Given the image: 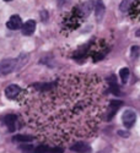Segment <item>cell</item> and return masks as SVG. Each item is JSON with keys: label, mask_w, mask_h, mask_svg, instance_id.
<instances>
[{"label": "cell", "mask_w": 140, "mask_h": 153, "mask_svg": "<svg viewBox=\"0 0 140 153\" xmlns=\"http://www.w3.org/2000/svg\"><path fill=\"white\" fill-rule=\"evenodd\" d=\"M54 82L50 90L30 96V129L52 145L90 137L108 109L103 81L95 75H69Z\"/></svg>", "instance_id": "6da1fadb"}, {"label": "cell", "mask_w": 140, "mask_h": 153, "mask_svg": "<svg viewBox=\"0 0 140 153\" xmlns=\"http://www.w3.org/2000/svg\"><path fill=\"white\" fill-rule=\"evenodd\" d=\"M94 9H95V4H94L92 0H90V1H86V3L81 4L80 6L75 7V10H74L73 12H74V14L78 16L80 20H85L88 15L91 14V11H92Z\"/></svg>", "instance_id": "7a4b0ae2"}, {"label": "cell", "mask_w": 140, "mask_h": 153, "mask_svg": "<svg viewBox=\"0 0 140 153\" xmlns=\"http://www.w3.org/2000/svg\"><path fill=\"white\" fill-rule=\"evenodd\" d=\"M16 68H17L16 59H4L0 61V75L6 76L11 72H14Z\"/></svg>", "instance_id": "3957f363"}, {"label": "cell", "mask_w": 140, "mask_h": 153, "mask_svg": "<svg viewBox=\"0 0 140 153\" xmlns=\"http://www.w3.org/2000/svg\"><path fill=\"white\" fill-rule=\"evenodd\" d=\"M136 121V114L135 111H133L132 109H127L124 110V113L122 114V123L127 129H130L133 127V125Z\"/></svg>", "instance_id": "277c9868"}, {"label": "cell", "mask_w": 140, "mask_h": 153, "mask_svg": "<svg viewBox=\"0 0 140 153\" xmlns=\"http://www.w3.org/2000/svg\"><path fill=\"white\" fill-rule=\"evenodd\" d=\"M63 152H64V148L60 146H47V145H40L32 151V153H63Z\"/></svg>", "instance_id": "5b68a950"}, {"label": "cell", "mask_w": 140, "mask_h": 153, "mask_svg": "<svg viewBox=\"0 0 140 153\" xmlns=\"http://www.w3.org/2000/svg\"><path fill=\"white\" fill-rule=\"evenodd\" d=\"M1 121L7 126L9 131H11V132L17 129V117L14 115V114H9V115L3 117Z\"/></svg>", "instance_id": "8992f818"}, {"label": "cell", "mask_w": 140, "mask_h": 153, "mask_svg": "<svg viewBox=\"0 0 140 153\" xmlns=\"http://www.w3.org/2000/svg\"><path fill=\"white\" fill-rule=\"evenodd\" d=\"M123 104V102L122 100H114V99H112V100H109V103H108V109H109V111H108V114H106V120H112V118L114 117V114L117 113V110L121 108V105Z\"/></svg>", "instance_id": "52a82bcc"}, {"label": "cell", "mask_w": 140, "mask_h": 153, "mask_svg": "<svg viewBox=\"0 0 140 153\" xmlns=\"http://www.w3.org/2000/svg\"><path fill=\"white\" fill-rule=\"evenodd\" d=\"M22 20H21V17L19 16V15H12L10 19H9V21L6 22V27L9 28V30H12V31H16V30H20L22 26Z\"/></svg>", "instance_id": "ba28073f"}, {"label": "cell", "mask_w": 140, "mask_h": 153, "mask_svg": "<svg viewBox=\"0 0 140 153\" xmlns=\"http://www.w3.org/2000/svg\"><path fill=\"white\" fill-rule=\"evenodd\" d=\"M20 93H21V88L17 85H9L5 88V96L9 99H16Z\"/></svg>", "instance_id": "9c48e42d"}, {"label": "cell", "mask_w": 140, "mask_h": 153, "mask_svg": "<svg viewBox=\"0 0 140 153\" xmlns=\"http://www.w3.org/2000/svg\"><path fill=\"white\" fill-rule=\"evenodd\" d=\"M70 149L76 152V153H91V151H92L91 147L88 146L87 143L81 142V141L75 142L73 146H70Z\"/></svg>", "instance_id": "30bf717a"}, {"label": "cell", "mask_w": 140, "mask_h": 153, "mask_svg": "<svg viewBox=\"0 0 140 153\" xmlns=\"http://www.w3.org/2000/svg\"><path fill=\"white\" fill-rule=\"evenodd\" d=\"M36 30V22L33 20H28L27 22H25L21 27V32L23 36H31L34 33Z\"/></svg>", "instance_id": "8fae6325"}, {"label": "cell", "mask_w": 140, "mask_h": 153, "mask_svg": "<svg viewBox=\"0 0 140 153\" xmlns=\"http://www.w3.org/2000/svg\"><path fill=\"white\" fill-rule=\"evenodd\" d=\"M105 12H106V7L102 0H97L96 6H95V15H96V20L97 22H101L105 16Z\"/></svg>", "instance_id": "7c38bea8"}, {"label": "cell", "mask_w": 140, "mask_h": 153, "mask_svg": "<svg viewBox=\"0 0 140 153\" xmlns=\"http://www.w3.org/2000/svg\"><path fill=\"white\" fill-rule=\"evenodd\" d=\"M108 82H109V92H112L113 94L118 96L119 94V88L117 86V81H116V77L114 76H111L108 79Z\"/></svg>", "instance_id": "4fadbf2b"}, {"label": "cell", "mask_w": 140, "mask_h": 153, "mask_svg": "<svg viewBox=\"0 0 140 153\" xmlns=\"http://www.w3.org/2000/svg\"><path fill=\"white\" fill-rule=\"evenodd\" d=\"M134 3H135V0H123V1L119 4V10L122 12H127L129 9H132Z\"/></svg>", "instance_id": "5bb4252c"}, {"label": "cell", "mask_w": 140, "mask_h": 153, "mask_svg": "<svg viewBox=\"0 0 140 153\" xmlns=\"http://www.w3.org/2000/svg\"><path fill=\"white\" fill-rule=\"evenodd\" d=\"M129 76H130V71L128 68H123L119 70V77H121V81L123 83H127L129 80Z\"/></svg>", "instance_id": "9a60e30c"}, {"label": "cell", "mask_w": 140, "mask_h": 153, "mask_svg": "<svg viewBox=\"0 0 140 153\" xmlns=\"http://www.w3.org/2000/svg\"><path fill=\"white\" fill-rule=\"evenodd\" d=\"M33 140H34V137L31 135H16V136H14V141H16V142H31Z\"/></svg>", "instance_id": "2e32d148"}, {"label": "cell", "mask_w": 140, "mask_h": 153, "mask_svg": "<svg viewBox=\"0 0 140 153\" xmlns=\"http://www.w3.org/2000/svg\"><path fill=\"white\" fill-rule=\"evenodd\" d=\"M139 55H140V47L133 45V47L130 48V56H132V59L135 60L136 58H139Z\"/></svg>", "instance_id": "e0dca14e"}, {"label": "cell", "mask_w": 140, "mask_h": 153, "mask_svg": "<svg viewBox=\"0 0 140 153\" xmlns=\"http://www.w3.org/2000/svg\"><path fill=\"white\" fill-rule=\"evenodd\" d=\"M41 19H42V21H43V22H46V21H47V19H48V12H47L46 10L41 11Z\"/></svg>", "instance_id": "ac0fdd59"}, {"label": "cell", "mask_w": 140, "mask_h": 153, "mask_svg": "<svg viewBox=\"0 0 140 153\" xmlns=\"http://www.w3.org/2000/svg\"><path fill=\"white\" fill-rule=\"evenodd\" d=\"M118 135H122L123 137H128V136H129L128 132H124V131H118Z\"/></svg>", "instance_id": "d6986e66"}, {"label": "cell", "mask_w": 140, "mask_h": 153, "mask_svg": "<svg viewBox=\"0 0 140 153\" xmlns=\"http://www.w3.org/2000/svg\"><path fill=\"white\" fill-rule=\"evenodd\" d=\"M135 36H136V37H140V30H138V31L135 32Z\"/></svg>", "instance_id": "ffe728a7"}, {"label": "cell", "mask_w": 140, "mask_h": 153, "mask_svg": "<svg viewBox=\"0 0 140 153\" xmlns=\"http://www.w3.org/2000/svg\"><path fill=\"white\" fill-rule=\"evenodd\" d=\"M5 1H11V0H5Z\"/></svg>", "instance_id": "44dd1931"}]
</instances>
